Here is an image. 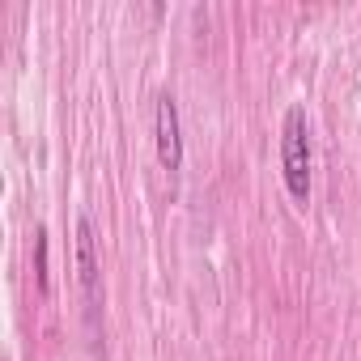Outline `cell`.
I'll list each match as a JSON object with an SVG mask.
<instances>
[{
    "label": "cell",
    "mask_w": 361,
    "mask_h": 361,
    "mask_svg": "<svg viewBox=\"0 0 361 361\" xmlns=\"http://www.w3.org/2000/svg\"><path fill=\"white\" fill-rule=\"evenodd\" d=\"M281 170H285V188L298 204H310V128L306 111L289 106L285 111V132H281Z\"/></svg>",
    "instance_id": "cell-1"
},
{
    "label": "cell",
    "mask_w": 361,
    "mask_h": 361,
    "mask_svg": "<svg viewBox=\"0 0 361 361\" xmlns=\"http://www.w3.org/2000/svg\"><path fill=\"white\" fill-rule=\"evenodd\" d=\"M153 132H157V161L174 174L178 166H183V128H178V106H174L170 94H157Z\"/></svg>",
    "instance_id": "cell-2"
},
{
    "label": "cell",
    "mask_w": 361,
    "mask_h": 361,
    "mask_svg": "<svg viewBox=\"0 0 361 361\" xmlns=\"http://www.w3.org/2000/svg\"><path fill=\"white\" fill-rule=\"evenodd\" d=\"M77 281L85 289L90 310L98 306V243H94V221L81 213L77 217Z\"/></svg>",
    "instance_id": "cell-3"
},
{
    "label": "cell",
    "mask_w": 361,
    "mask_h": 361,
    "mask_svg": "<svg viewBox=\"0 0 361 361\" xmlns=\"http://www.w3.org/2000/svg\"><path fill=\"white\" fill-rule=\"evenodd\" d=\"M35 281H39V293H51V276H47V230L43 226L35 230Z\"/></svg>",
    "instance_id": "cell-4"
}]
</instances>
